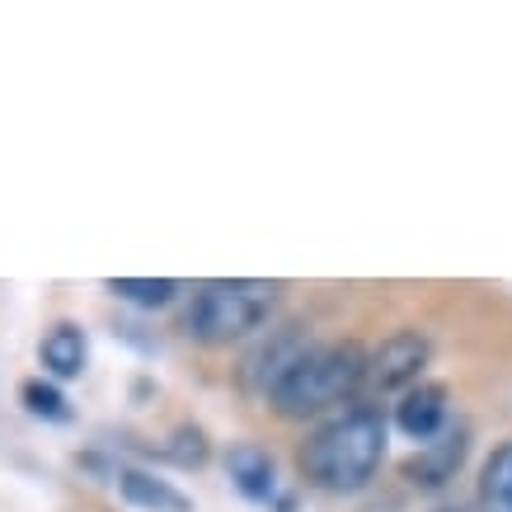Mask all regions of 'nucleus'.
<instances>
[{
  "mask_svg": "<svg viewBox=\"0 0 512 512\" xmlns=\"http://www.w3.org/2000/svg\"><path fill=\"white\" fill-rule=\"evenodd\" d=\"M273 301H278L273 282H249V278L202 282L193 306H188V334L198 343H235L264 325L273 315Z\"/></svg>",
  "mask_w": 512,
  "mask_h": 512,
  "instance_id": "obj_3",
  "label": "nucleus"
},
{
  "mask_svg": "<svg viewBox=\"0 0 512 512\" xmlns=\"http://www.w3.org/2000/svg\"><path fill=\"white\" fill-rule=\"evenodd\" d=\"M109 292L123 296V301H132V306H146V311H156V306H170V301H174L179 282H170V278H113Z\"/></svg>",
  "mask_w": 512,
  "mask_h": 512,
  "instance_id": "obj_11",
  "label": "nucleus"
},
{
  "mask_svg": "<svg viewBox=\"0 0 512 512\" xmlns=\"http://www.w3.org/2000/svg\"><path fill=\"white\" fill-rule=\"evenodd\" d=\"M480 503L489 512H512V442L489 451L480 470Z\"/></svg>",
  "mask_w": 512,
  "mask_h": 512,
  "instance_id": "obj_10",
  "label": "nucleus"
},
{
  "mask_svg": "<svg viewBox=\"0 0 512 512\" xmlns=\"http://www.w3.org/2000/svg\"><path fill=\"white\" fill-rule=\"evenodd\" d=\"M226 470H231L235 489L245 498H254V503H273V498H278V466H273V456H268L264 447H254V442L231 447Z\"/></svg>",
  "mask_w": 512,
  "mask_h": 512,
  "instance_id": "obj_6",
  "label": "nucleus"
},
{
  "mask_svg": "<svg viewBox=\"0 0 512 512\" xmlns=\"http://www.w3.org/2000/svg\"><path fill=\"white\" fill-rule=\"evenodd\" d=\"M38 357H43V367L57 376V381H76V376L85 372L90 343H85V334H80L76 325H52L43 334V343H38Z\"/></svg>",
  "mask_w": 512,
  "mask_h": 512,
  "instance_id": "obj_8",
  "label": "nucleus"
},
{
  "mask_svg": "<svg viewBox=\"0 0 512 512\" xmlns=\"http://www.w3.org/2000/svg\"><path fill=\"white\" fill-rule=\"evenodd\" d=\"M19 400H24V409H29L33 419H47V423H66V419H71L66 395L57 386H47V381H24V386H19Z\"/></svg>",
  "mask_w": 512,
  "mask_h": 512,
  "instance_id": "obj_12",
  "label": "nucleus"
},
{
  "mask_svg": "<svg viewBox=\"0 0 512 512\" xmlns=\"http://www.w3.org/2000/svg\"><path fill=\"white\" fill-rule=\"evenodd\" d=\"M395 428H400L404 437H414V442H433V437H442V428H447V390L433 386V381H419V386H409L400 395V404H395Z\"/></svg>",
  "mask_w": 512,
  "mask_h": 512,
  "instance_id": "obj_5",
  "label": "nucleus"
},
{
  "mask_svg": "<svg viewBox=\"0 0 512 512\" xmlns=\"http://www.w3.org/2000/svg\"><path fill=\"white\" fill-rule=\"evenodd\" d=\"M428 357H433V343L423 339L419 329H400V334H390L376 353H367L362 386H372L376 395H395V390L404 395L409 386H419Z\"/></svg>",
  "mask_w": 512,
  "mask_h": 512,
  "instance_id": "obj_4",
  "label": "nucleus"
},
{
  "mask_svg": "<svg viewBox=\"0 0 512 512\" xmlns=\"http://www.w3.org/2000/svg\"><path fill=\"white\" fill-rule=\"evenodd\" d=\"M118 489L132 508H146V512H188V503L170 480H156V475H146V470H123L118 475Z\"/></svg>",
  "mask_w": 512,
  "mask_h": 512,
  "instance_id": "obj_9",
  "label": "nucleus"
},
{
  "mask_svg": "<svg viewBox=\"0 0 512 512\" xmlns=\"http://www.w3.org/2000/svg\"><path fill=\"white\" fill-rule=\"evenodd\" d=\"M461 461H466V433H442V437H433L409 466H404V475H409L414 484L437 489V484H447L451 475L461 470Z\"/></svg>",
  "mask_w": 512,
  "mask_h": 512,
  "instance_id": "obj_7",
  "label": "nucleus"
},
{
  "mask_svg": "<svg viewBox=\"0 0 512 512\" xmlns=\"http://www.w3.org/2000/svg\"><path fill=\"white\" fill-rule=\"evenodd\" d=\"M367 353L357 343H329V348H306L292 367L268 386V404L282 419H315L334 404L353 400L362 390Z\"/></svg>",
  "mask_w": 512,
  "mask_h": 512,
  "instance_id": "obj_2",
  "label": "nucleus"
},
{
  "mask_svg": "<svg viewBox=\"0 0 512 512\" xmlns=\"http://www.w3.org/2000/svg\"><path fill=\"white\" fill-rule=\"evenodd\" d=\"M386 437L390 428L376 409H348L306 442L301 470L325 494H353L376 475L381 456H386Z\"/></svg>",
  "mask_w": 512,
  "mask_h": 512,
  "instance_id": "obj_1",
  "label": "nucleus"
}]
</instances>
